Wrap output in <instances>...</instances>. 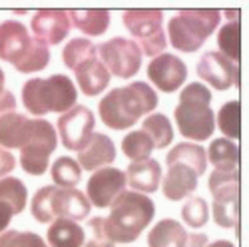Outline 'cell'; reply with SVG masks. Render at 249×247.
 Segmentation results:
<instances>
[{"instance_id": "1", "label": "cell", "mask_w": 249, "mask_h": 247, "mask_svg": "<svg viewBox=\"0 0 249 247\" xmlns=\"http://www.w3.org/2000/svg\"><path fill=\"white\" fill-rule=\"evenodd\" d=\"M158 108V94L148 82H130L114 88L100 100L98 112L110 130H128L142 118Z\"/></svg>"}, {"instance_id": "2", "label": "cell", "mask_w": 249, "mask_h": 247, "mask_svg": "<svg viewBox=\"0 0 249 247\" xmlns=\"http://www.w3.org/2000/svg\"><path fill=\"white\" fill-rule=\"evenodd\" d=\"M212 90L201 82H192L181 94L174 110V120L178 130L185 140L207 141L215 130V114L212 108Z\"/></svg>"}, {"instance_id": "3", "label": "cell", "mask_w": 249, "mask_h": 247, "mask_svg": "<svg viewBox=\"0 0 249 247\" xmlns=\"http://www.w3.org/2000/svg\"><path fill=\"white\" fill-rule=\"evenodd\" d=\"M0 60L12 64L22 74H34L48 66L50 50L44 42L34 38L18 20L0 22Z\"/></svg>"}, {"instance_id": "4", "label": "cell", "mask_w": 249, "mask_h": 247, "mask_svg": "<svg viewBox=\"0 0 249 247\" xmlns=\"http://www.w3.org/2000/svg\"><path fill=\"white\" fill-rule=\"evenodd\" d=\"M156 203L150 195L138 192H122L110 205L106 229L114 243H132L152 223Z\"/></svg>"}, {"instance_id": "5", "label": "cell", "mask_w": 249, "mask_h": 247, "mask_svg": "<svg viewBox=\"0 0 249 247\" xmlns=\"http://www.w3.org/2000/svg\"><path fill=\"white\" fill-rule=\"evenodd\" d=\"M76 100L78 90L66 74L30 78L22 86V104L36 118L46 114H64L76 106Z\"/></svg>"}, {"instance_id": "6", "label": "cell", "mask_w": 249, "mask_h": 247, "mask_svg": "<svg viewBox=\"0 0 249 247\" xmlns=\"http://www.w3.org/2000/svg\"><path fill=\"white\" fill-rule=\"evenodd\" d=\"M92 205L84 192L80 190H62L56 185L40 188L32 201L30 213L38 223H52L54 219H72L80 221L90 215Z\"/></svg>"}, {"instance_id": "7", "label": "cell", "mask_w": 249, "mask_h": 247, "mask_svg": "<svg viewBox=\"0 0 249 247\" xmlns=\"http://www.w3.org/2000/svg\"><path fill=\"white\" fill-rule=\"evenodd\" d=\"M221 12L215 8L179 10L168 20L170 44L185 54L197 52L207 38L219 26Z\"/></svg>"}, {"instance_id": "8", "label": "cell", "mask_w": 249, "mask_h": 247, "mask_svg": "<svg viewBox=\"0 0 249 247\" xmlns=\"http://www.w3.org/2000/svg\"><path fill=\"white\" fill-rule=\"evenodd\" d=\"M58 148L54 126L42 118H28L24 136L20 140V166L30 176H44L50 166V156Z\"/></svg>"}, {"instance_id": "9", "label": "cell", "mask_w": 249, "mask_h": 247, "mask_svg": "<svg viewBox=\"0 0 249 247\" xmlns=\"http://www.w3.org/2000/svg\"><path fill=\"white\" fill-rule=\"evenodd\" d=\"M124 26L132 34L134 42L142 50V56L156 58L163 54L168 46V38L163 30V10H126L122 14Z\"/></svg>"}, {"instance_id": "10", "label": "cell", "mask_w": 249, "mask_h": 247, "mask_svg": "<svg viewBox=\"0 0 249 247\" xmlns=\"http://www.w3.org/2000/svg\"><path fill=\"white\" fill-rule=\"evenodd\" d=\"M207 190L213 197V221L223 229H237L239 223V170L217 172L207 177Z\"/></svg>"}, {"instance_id": "11", "label": "cell", "mask_w": 249, "mask_h": 247, "mask_svg": "<svg viewBox=\"0 0 249 247\" xmlns=\"http://www.w3.org/2000/svg\"><path fill=\"white\" fill-rule=\"evenodd\" d=\"M98 56L100 62L110 72V76H118L122 80L134 78L142 66V50L138 48L134 40L122 36H116L100 44Z\"/></svg>"}, {"instance_id": "12", "label": "cell", "mask_w": 249, "mask_h": 247, "mask_svg": "<svg viewBox=\"0 0 249 247\" xmlns=\"http://www.w3.org/2000/svg\"><path fill=\"white\" fill-rule=\"evenodd\" d=\"M94 124H96V118H94L92 110L86 106L76 104L74 108L64 112L58 118V124H56L62 146L68 152L84 150L94 134Z\"/></svg>"}, {"instance_id": "13", "label": "cell", "mask_w": 249, "mask_h": 247, "mask_svg": "<svg viewBox=\"0 0 249 247\" xmlns=\"http://www.w3.org/2000/svg\"><path fill=\"white\" fill-rule=\"evenodd\" d=\"M196 72L199 80H203L205 84H210L213 90H219V92L239 86V64L225 58L217 50L205 52L197 62Z\"/></svg>"}, {"instance_id": "14", "label": "cell", "mask_w": 249, "mask_h": 247, "mask_svg": "<svg viewBox=\"0 0 249 247\" xmlns=\"http://www.w3.org/2000/svg\"><path fill=\"white\" fill-rule=\"evenodd\" d=\"M148 80L158 90H161L165 94H174L185 84V80H188V66H185V62L181 58H178L176 54L163 52L150 60Z\"/></svg>"}, {"instance_id": "15", "label": "cell", "mask_w": 249, "mask_h": 247, "mask_svg": "<svg viewBox=\"0 0 249 247\" xmlns=\"http://www.w3.org/2000/svg\"><path fill=\"white\" fill-rule=\"evenodd\" d=\"M126 192V176L118 168H102L90 176L86 183V197L92 208H110L112 201Z\"/></svg>"}, {"instance_id": "16", "label": "cell", "mask_w": 249, "mask_h": 247, "mask_svg": "<svg viewBox=\"0 0 249 247\" xmlns=\"http://www.w3.org/2000/svg\"><path fill=\"white\" fill-rule=\"evenodd\" d=\"M32 36L40 42L48 44H60L70 34V16L68 10H38L32 16Z\"/></svg>"}, {"instance_id": "17", "label": "cell", "mask_w": 249, "mask_h": 247, "mask_svg": "<svg viewBox=\"0 0 249 247\" xmlns=\"http://www.w3.org/2000/svg\"><path fill=\"white\" fill-rule=\"evenodd\" d=\"M168 174L161 181V194L170 201H181L183 197H190L199 183V176L194 168L181 161H165Z\"/></svg>"}, {"instance_id": "18", "label": "cell", "mask_w": 249, "mask_h": 247, "mask_svg": "<svg viewBox=\"0 0 249 247\" xmlns=\"http://www.w3.org/2000/svg\"><path fill=\"white\" fill-rule=\"evenodd\" d=\"M116 159V143L110 136L94 132L84 150L78 152V163L86 172H98L102 168H110V163Z\"/></svg>"}, {"instance_id": "19", "label": "cell", "mask_w": 249, "mask_h": 247, "mask_svg": "<svg viewBox=\"0 0 249 247\" xmlns=\"http://www.w3.org/2000/svg\"><path fill=\"white\" fill-rule=\"evenodd\" d=\"M124 176H126V183L132 188V192L150 195L158 192L161 183V166L154 158L132 161L126 168V172H124Z\"/></svg>"}, {"instance_id": "20", "label": "cell", "mask_w": 249, "mask_h": 247, "mask_svg": "<svg viewBox=\"0 0 249 247\" xmlns=\"http://www.w3.org/2000/svg\"><path fill=\"white\" fill-rule=\"evenodd\" d=\"M74 74H76L78 88L84 92L88 98L100 96L110 84V72L100 62L98 56L90 58V60H84L82 64H78L74 68Z\"/></svg>"}, {"instance_id": "21", "label": "cell", "mask_w": 249, "mask_h": 247, "mask_svg": "<svg viewBox=\"0 0 249 247\" xmlns=\"http://www.w3.org/2000/svg\"><path fill=\"white\" fill-rule=\"evenodd\" d=\"M188 243V231L185 228L172 217L160 219L148 233V247H185Z\"/></svg>"}, {"instance_id": "22", "label": "cell", "mask_w": 249, "mask_h": 247, "mask_svg": "<svg viewBox=\"0 0 249 247\" xmlns=\"http://www.w3.org/2000/svg\"><path fill=\"white\" fill-rule=\"evenodd\" d=\"M239 156H241L239 146L227 138H215L205 152L207 161H212L213 170H217V172L239 170Z\"/></svg>"}, {"instance_id": "23", "label": "cell", "mask_w": 249, "mask_h": 247, "mask_svg": "<svg viewBox=\"0 0 249 247\" xmlns=\"http://www.w3.org/2000/svg\"><path fill=\"white\" fill-rule=\"evenodd\" d=\"M48 247H82L84 245V229L72 219H54L46 231Z\"/></svg>"}, {"instance_id": "24", "label": "cell", "mask_w": 249, "mask_h": 247, "mask_svg": "<svg viewBox=\"0 0 249 247\" xmlns=\"http://www.w3.org/2000/svg\"><path fill=\"white\" fill-rule=\"evenodd\" d=\"M70 22L86 36H102L110 26L108 10H68Z\"/></svg>"}, {"instance_id": "25", "label": "cell", "mask_w": 249, "mask_h": 247, "mask_svg": "<svg viewBox=\"0 0 249 247\" xmlns=\"http://www.w3.org/2000/svg\"><path fill=\"white\" fill-rule=\"evenodd\" d=\"M28 124V116L20 112H10L0 116V148L4 150H16L20 148V140L24 136Z\"/></svg>"}, {"instance_id": "26", "label": "cell", "mask_w": 249, "mask_h": 247, "mask_svg": "<svg viewBox=\"0 0 249 247\" xmlns=\"http://www.w3.org/2000/svg\"><path fill=\"white\" fill-rule=\"evenodd\" d=\"M165 161H181L188 163L190 168L196 170L197 176L205 174L207 168V158H205V150L199 146V143H190V141H179L168 152L165 156Z\"/></svg>"}, {"instance_id": "27", "label": "cell", "mask_w": 249, "mask_h": 247, "mask_svg": "<svg viewBox=\"0 0 249 247\" xmlns=\"http://www.w3.org/2000/svg\"><path fill=\"white\" fill-rule=\"evenodd\" d=\"M142 130L152 138L156 150H165L174 141L172 122H170L168 116H163L160 112H154V114H150L146 120H143L142 122Z\"/></svg>"}, {"instance_id": "28", "label": "cell", "mask_w": 249, "mask_h": 247, "mask_svg": "<svg viewBox=\"0 0 249 247\" xmlns=\"http://www.w3.org/2000/svg\"><path fill=\"white\" fill-rule=\"evenodd\" d=\"M50 176L54 179L56 188L62 190H74L76 185L82 181V168L74 158L68 156H60L58 159H54L52 168H50Z\"/></svg>"}, {"instance_id": "29", "label": "cell", "mask_w": 249, "mask_h": 247, "mask_svg": "<svg viewBox=\"0 0 249 247\" xmlns=\"http://www.w3.org/2000/svg\"><path fill=\"white\" fill-rule=\"evenodd\" d=\"M215 126L223 132L227 140H239L241 136V104L239 100H230L219 108L215 116Z\"/></svg>"}, {"instance_id": "30", "label": "cell", "mask_w": 249, "mask_h": 247, "mask_svg": "<svg viewBox=\"0 0 249 247\" xmlns=\"http://www.w3.org/2000/svg\"><path fill=\"white\" fill-rule=\"evenodd\" d=\"M217 46L225 58H230L231 62L239 64L241 60V24L239 20H233V22H225L219 28L217 34Z\"/></svg>"}, {"instance_id": "31", "label": "cell", "mask_w": 249, "mask_h": 247, "mask_svg": "<svg viewBox=\"0 0 249 247\" xmlns=\"http://www.w3.org/2000/svg\"><path fill=\"white\" fill-rule=\"evenodd\" d=\"M26 199H28V190L22 183V179L12 177V176L0 177V201L8 203L10 210L14 212V215L24 212Z\"/></svg>"}, {"instance_id": "32", "label": "cell", "mask_w": 249, "mask_h": 247, "mask_svg": "<svg viewBox=\"0 0 249 247\" xmlns=\"http://www.w3.org/2000/svg\"><path fill=\"white\" fill-rule=\"evenodd\" d=\"M154 141L152 138L143 132V130H134L130 134H126V138L122 140V152L126 158H130L132 161H140V159H148L152 158L154 152Z\"/></svg>"}, {"instance_id": "33", "label": "cell", "mask_w": 249, "mask_h": 247, "mask_svg": "<svg viewBox=\"0 0 249 247\" xmlns=\"http://www.w3.org/2000/svg\"><path fill=\"white\" fill-rule=\"evenodd\" d=\"M98 56V46L94 42H90L88 38H72L70 42L62 50V60H64V66L74 70L78 64H82L84 60L96 58Z\"/></svg>"}, {"instance_id": "34", "label": "cell", "mask_w": 249, "mask_h": 247, "mask_svg": "<svg viewBox=\"0 0 249 247\" xmlns=\"http://www.w3.org/2000/svg\"><path fill=\"white\" fill-rule=\"evenodd\" d=\"M181 219L183 223H188L190 228L199 229L210 221V205L207 201L199 195H194L185 201V205L181 208Z\"/></svg>"}, {"instance_id": "35", "label": "cell", "mask_w": 249, "mask_h": 247, "mask_svg": "<svg viewBox=\"0 0 249 247\" xmlns=\"http://www.w3.org/2000/svg\"><path fill=\"white\" fill-rule=\"evenodd\" d=\"M116 243L110 239L106 229V217H90L86 223V233H84V245L82 247H114Z\"/></svg>"}, {"instance_id": "36", "label": "cell", "mask_w": 249, "mask_h": 247, "mask_svg": "<svg viewBox=\"0 0 249 247\" xmlns=\"http://www.w3.org/2000/svg\"><path fill=\"white\" fill-rule=\"evenodd\" d=\"M0 247H48V245L34 231L6 229L4 233H0Z\"/></svg>"}, {"instance_id": "37", "label": "cell", "mask_w": 249, "mask_h": 247, "mask_svg": "<svg viewBox=\"0 0 249 247\" xmlns=\"http://www.w3.org/2000/svg\"><path fill=\"white\" fill-rule=\"evenodd\" d=\"M14 168H16V158L8 150L0 148V177H6Z\"/></svg>"}, {"instance_id": "38", "label": "cell", "mask_w": 249, "mask_h": 247, "mask_svg": "<svg viewBox=\"0 0 249 247\" xmlns=\"http://www.w3.org/2000/svg\"><path fill=\"white\" fill-rule=\"evenodd\" d=\"M14 110H16V98L10 90H4L2 94H0V116L10 114Z\"/></svg>"}, {"instance_id": "39", "label": "cell", "mask_w": 249, "mask_h": 247, "mask_svg": "<svg viewBox=\"0 0 249 247\" xmlns=\"http://www.w3.org/2000/svg\"><path fill=\"white\" fill-rule=\"evenodd\" d=\"M12 217H14V212L10 210V205L4 203V201H0V233L6 231V228L10 225Z\"/></svg>"}, {"instance_id": "40", "label": "cell", "mask_w": 249, "mask_h": 247, "mask_svg": "<svg viewBox=\"0 0 249 247\" xmlns=\"http://www.w3.org/2000/svg\"><path fill=\"white\" fill-rule=\"evenodd\" d=\"M207 243V235L205 233H188V243L185 247H205Z\"/></svg>"}, {"instance_id": "41", "label": "cell", "mask_w": 249, "mask_h": 247, "mask_svg": "<svg viewBox=\"0 0 249 247\" xmlns=\"http://www.w3.org/2000/svg\"><path fill=\"white\" fill-rule=\"evenodd\" d=\"M205 247H237V245L231 243V241H227V239H217V241H213V243H207Z\"/></svg>"}, {"instance_id": "42", "label": "cell", "mask_w": 249, "mask_h": 247, "mask_svg": "<svg viewBox=\"0 0 249 247\" xmlns=\"http://www.w3.org/2000/svg\"><path fill=\"white\" fill-rule=\"evenodd\" d=\"M221 14H225L227 22H233V20H239V10H225V12H221Z\"/></svg>"}, {"instance_id": "43", "label": "cell", "mask_w": 249, "mask_h": 247, "mask_svg": "<svg viewBox=\"0 0 249 247\" xmlns=\"http://www.w3.org/2000/svg\"><path fill=\"white\" fill-rule=\"evenodd\" d=\"M4 82H6V76H4V72H2V68H0V94H2L6 88H4Z\"/></svg>"}]
</instances>
